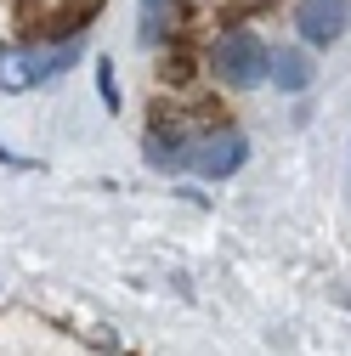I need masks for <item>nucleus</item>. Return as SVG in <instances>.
Wrapping results in <instances>:
<instances>
[{
  "mask_svg": "<svg viewBox=\"0 0 351 356\" xmlns=\"http://www.w3.org/2000/svg\"><path fill=\"white\" fill-rule=\"evenodd\" d=\"M215 74H221L227 85H238V91H249V85H260L272 74V51L260 46L255 34H221V46H215Z\"/></svg>",
  "mask_w": 351,
  "mask_h": 356,
  "instance_id": "obj_1",
  "label": "nucleus"
},
{
  "mask_svg": "<svg viewBox=\"0 0 351 356\" xmlns=\"http://www.w3.org/2000/svg\"><path fill=\"white\" fill-rule=\"evenodd\" d=\"M345 0H300L295 6V29L306 46H334V40L345 34Z\"/></svg>",
  "mask_w": 351,
  "mask_h": 356,
  "instance_id": "obj_2",
  "label": "nucleus"
},
{
  "mask_svg": "<svg viewBox=\"0 0 351 356\" xmlns=\"http://www.w3.org/2000/svg\"><path fill=\"white\" fill-rule=\"evenodd\" d=\"M244 153H249V142L238 136V130H221V136L198 142V153H193V170H198V175H210V181H221V175H233V170L244 164Z\"/></svg>",
  "mask_w": 351,
  "mask_h": 356,
  "instance_id": "obj_3",
  "label": "nucleus"
},
{
  "mask_svg": "<svg viewBox=\"0 0 351 356\" xmlns=\"http://www.w3.org/2000/svg\"><path fill=\"white\" fill-rule=\"evenodd\" d=\"M272 79L283 85V91H306V85H312V63H306L300 51H278L272 57Z\"/></svg>",
  "mask_w": 351,
  "mask_h": 356,
  "instance_id": "obj_4",
  "label": "nucleus"
},
{
  "mask_svg": "<svg viewBox=\"0 0 351 356\" xmlns=\"http://www.w3.org/2000/svg\"><path fill=\"white\" fill-rule=\"evenodd\" d=\"M23 85H34V68L17 51H0V91H23Z\"/></svg>",
  "mask_w": 351,
  "mask_h": 356,
  "instance_id": "obj_5",
  "label": "nucleus"
},
{
  "mask_svg": "<svg viewBox=\"0 0 351 356\" xmlns=\"http://www.w3.org/2000/svg\"><path fill=\"white\" fill-rule=\"evenodd\" d=\"M164 6H170V0H142V40H148V46H153L159 29H164Z\"/></svg>",
  "mask_w": 351,
  "mask_h": 356,
  "instance_id": "obj_6",
  "label": "nucleus"
},
{
  "mask_svg": "<svg viewBox=\"0 0 351 356\" xmlns=\"http://www.w3.org/2000/svg\"><path fill=\"white\" fill-rule=\"evenodd\" d=\"M97 85H102V102H108V108H119V91H114V68H108V63L97 68Z\"/></svg>",
  "mask_w": 351,
  "mask_h": 356,
  "instance_id": "obj_7",
  "label": "nucleus"
}]
</instances>
